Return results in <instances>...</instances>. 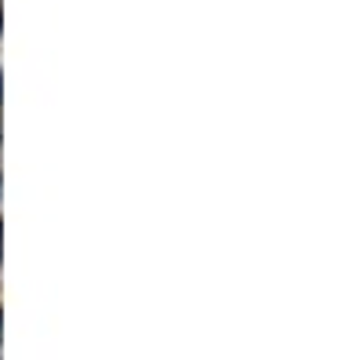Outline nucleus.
<instances>
[{"mask_svg":"<svg viewBox=\"0 0 364 360\" xmlns=\"http://www.w3.org/2000/svg\"><path fill=\"white\" fill-rule=\"evenodd\" d=\"M0 236H4V229H0Z\"/></svg>","mask_w":364,"mask_h":360,"instance_id":"nucleus-1","label":"nucleus"}]
</instances>
